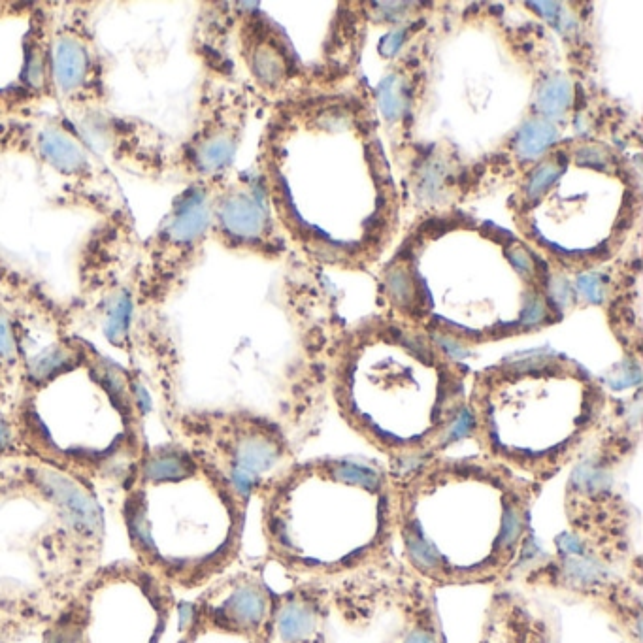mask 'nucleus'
<instances>
[{"label":"nucleus","mask_w":643,"mask_h":643,"mask_svg":"<svg viewBox=\"0 0 643 643\" xmlns=\"http://www.w3.org/2000/svg\"><path fill=\"white\" fill-rule=\"evenodd\" d=\"M396 536L413 574L429 587L508 578L530 542L542 487L485 455L415 462L389 472Z\"/></svg>","instance_id":"nucleus-1"},{"label":"nucleus","mask_w":643,"mask_h":643,"mask_svg":"<svg viewBox=\"0 0 643 643\" xmlns=\"http://www.w3.org/2000/svg\"><path fill=\"white\" fill-rule=\"evenodd\" d=\"M268 559L304 579L380 564L396 536L389 470L355 459L291 462L257 491Z\"/></svg>","instance_id":"nucleus-2"},{"label":"nucleus","mask_w":643,"mask_h":643,"mask_svg":"<svg viewBox=\"0 0 643 643\" xmlns=\"http://www.w3.org/2000/svg\"><path fill=\"white\" fill-rule=\"evenodd\" d=\"M132 214L97 219L78 251L80 310L93 317L106 340L129 359L144 357V338L168 340L157 315L144 314L136 300L140 248Z\"/></svg>","instance_id":"nucleus-3"},{"label":"nucleus","mask_w":643,"mask_h":643,"mask_svg":"<svg viewBox=\"0 0 643 643\" xmlns=\"http://www.w3.org/2000/svg\"><path fill=\"white\" fill-rule=\"evenodd\" d=\"M170 425L176 442L246 502L293 462L283 432L248 412L182 410L170 413Z\"/></svg>","instance_id":"nucleus-4"},{"label":"nucleus","mask_w":643,"mask_h":643,"mask_svg":"<svg viewBox=\"0 0 643 643\" xmlns=\"http://www.w3.org/2000/svg\"><path fill=\"white\" fill-rule=\"evenodd\" d=\"M6 155L44 166L61 182L63 204L110 219L131 214L108 163L63 114L31 112L10 119Z\"/></svg>","instance_id":"nucleus-5"},{"label":"nucleus","mask_w":643,"mask_h":643,"mask_svg":"<svg viewBox=\"0 0 643 643\" xmlns=\"http://www.w3.org/2000/svg\"><path fill=\"white\" fill-rule=\"evenodd\" d=\"M217 182L187 183L136 259V300L144 314L159 315L197 268L212 231V195Z\"/></svg>","instance_id":"nucleus-6"},{"label":"nucleus","mask_w":643,"mask_h":643,"mask_svg":"<svg viewBox=\"0 0 643 643\" xmlns=\"http://www.w3.org/2000/svg\"><path fill=\"white\" fill-rule=\"evenodd\" d=\"M51 87L72 119L110 108V68L97 33L95 2H51Z\"/></svg>","instance_id":"nucleus-7"},{"label":"nucleus","mask_w":643,"mask_h":643,"mask_svg":"<svg viewBox=\"0 0 643 643\" xmlns=\"http://www.w3.org/2000/svg\"><path fill=\"white\" fill-rule=\"evenodd\" d=\"M619 455L600 451L579 462L566 489L570 536L587 553L617 568L630 553V512L619 496L611 472Z\"/></svg>","instance_id":"nucleus-8"},{"label":"nucleus","mask_w":643,"mask_h":643,"mask_svg":"<svg viewBox=\"0 0 643 643\" xmlns=\"http://www.w3.org/2000/svg\"><path fill=\"white\" fill-rule=\"evenodd\" d=\"M242 132L240 99L206 78L198 97L197 116L180 144L174 146L168 178L185 183L219 182L231 168Z\"/></svg>","instance_id":"nucleus-9"},{"label":"nucleus","mask_w":643,"mask_h":643,"mask_svg":"<svg viewBox=\"0 0 643 643\" xmlns=\"http://www.w3.org/2000/svg\"><path fill=\"white\" fill-rule=\"evenodd\" d=\"M70 121L104 161L153 182L168 178L176 142L157 125L142 117L117 114L112 108L93 110Z\"/></svg>","instance_id":"nucleus-10"},{"label":"nucleus","mask_w":643,"mask_h":643,"mask_svg":"<svg viewBox=\"0 0 643 643\" xmlns=\"http://www.w3.org/2000/svg\"><path fill=\"white\" fill-rule=\"evenodd\" d=\"M274 593L259 570H244L223 578L204 593L195 608V634L219 632L264 643Z\"/></svg>","instance_id":"nucleus-11"},{"label":"nucleus","mask_w":643,"mask_h":643,"mask_svg":"<svg viewBox=\"0 0 643 643\" xmlns=\"http://www.w3.org/2000/svg\"><path fill=\"white\" fill-rule=\"evenodd\" d=\"M51 2H33L27 14L23 36V65L14 87L0 91V102L8 116L38 112L44 102L53 100L51 87Z\"/></svg>","instance_id":"nucleus-12"},{"label":"nucleus","mask_w":643,"mask_h":643,"mask_svg":"<svg viewBox=\"0 0 643 643\" xmlns=\"http://www.w3.org/2000/svg\"><path fill=\"white\" fill-rule=\"evenodd\" d=\"M332 591L327 581L302 579L274 593L264 643H327Z\"/></svg>","instance_id":"nucleus-13"},{"label":"nucleus","mask_w":643,"mask_h":643,"mask_svg":"<svg viewBox=\"0 0 643 643\" xmlns=\"http://www.w3.org/2000/svg\"><path fill=\"white\" fill-rule=\"evenodd\" d=\"M268 234V212L261 191L253 185H223L212 195V231L225 248L261 246Z\"/></svg>","instance_id":"nucleus-14"},{"label":"nucleus","mask_w":643,"mask_h":643,"mask_svg":"<svg viewBox=\"0 0 643 643\" xmlns=\"http://www.w3.org/2000/svg\"><path fill=\"white\" fill-rule=\"evenodd\" d=\"M421 579L404 602V623L389 643H444L438 617Z\"/></svg>","instance_id":"nucleus-15"},{"label":"nucleus","mask_w":643,"mask_h":643,"mask_svg":"<svg viewBox=\"0 0 643 643\" xmlns=\"http://www.w3.org/2000/svg\"><path fill=\"white\" fill-rule=\"evenodd\" d=\"M244 57L251 76L263 87H276L285 78V61L281 51L270 40H263L257 27L244 33Z\"/></svg>","instance_id":"nucleus-16"},{"label":"nucleus","mask_w":643,"mask_h":643,"mask_svg":"<svg viewBox=\"0 0 643 643\" xmlns=\"http://www.w3.org/2000/svg\"><path fill=\"white\" fill-rule=\"evenodd\" d=\"M89 625L91 598L82 594L66 602L61 615L46 630L44 643H89Z\"/></svg>","instance_id":"nucleus-17"},{"label":"nucleus","mask_w":643,"mask_h":643,"mask_svg":"<svg viewBox=\"0 0 643 643\" xmlns=\"http://www.w3.org/2000/svg\"><path fill=\"white\" fill-rule=\"evenodd\" d=\"M557 140H559V131L551 121L530 119L517 134L515 149L521 159L532 161V159L542 157Z\"/></svg>","instance_id":"nucleus-18"},{"label":"nucleus","mask_w":643,"mask_h":643,"mask_svg":"<svg viewBox=\"0 0 643 643\" xmlns=\"http://www.w3.org/2000/svg\"><path fill=\"white\" fill-rule=\"evenodd\" d=\"M572 104H574V85L562 76L549 78L540 87L536 97L538 112L551 119L564 116L572 108Z\"/></svg>","instance_id":"nucleus-19"},{"label":"nucleus","mask_w":643,"mask_h":643,"mask_svg":"<svg viewBox=\"0 0 643 643\" xmlns=\"http://www.w3.org/2000/svg\"><path fill=\"white\" fill-rule=\"evenodd\" d=\"M378 102H380L381 114L389 121H395L404 114L408 104V93L406 85L400 76L389 74L378 87Z\"/></svg>","instance_id":"nucleus-20"},{"label":"nucleus","mask_w":643,"mask_h":643,"mask_svg":"<svg viewBox=\"0 0 643 643\" xmlns=\"http://www.w3.org/2000/svg\"><path fill=\"white\" fill-rule=\"evenodd\" d=\"M387 293L389 298L395 302L398 308L410 310L417 302V287L413 281L412 274L406 266H395L387 272Z\"/></svg>","instance_id":"nucleus-21"},{"label":"nucleus","mask_w":643,"mask_h":643,"mask_svg":"<svg viewBox=\"0 0 643 643\" xmlns=\"http://www.w3.org/2000/svg\"><path fill=\"white\" fill-rule=\"evenodd\" d=\"M562 174V166L557 161H549L544 165L538 166L532 174L527 183V197L540 198L544 195L545 191L559 180Z\"/></svg>","instance_id":"nucleus-22"},{"label":"nucleus","mask_w":643,"mask_h":643,"mask_svg":"<svg viewBox=\"0 0 643 643\" xmlns=\"http://www.w3.org/2000/svg\"><path fill=\"white\" fill-rule=\"evenodd\" d=\"M579 293L587 298L589 302L598 304L606 297V285L602 278H598L596 274H583L578 278Z\"/></svg>","instance_id":"nucleus-23"},{"label":"nucleus","mask_w":643,"mask_h":643,"mask_svg":"<svg viewBox=\"0 0 643 643\" xmlns=\"http://www.w3.org/2000/svg\"><path fill=\"white\" fill-rule=\"evenodd\" d=\"M510 261H512L513 266H515V270L521 272L525 278L534 276L536 263H534V259H532V255L528 253L527 249H512V251H510Z\"/></svg>","instance_id":"nucleus-24"},{"label":"nucleus","mask_w":643,"mask_h":643,"mask_svg":"<svg viewBox=\"0 0 643 643\" xmlns=\"http://www.w3.org/2000/svg\"><path fill=\"white\" fill-rule=\"evenodd\" d=\"M406 36H408V27H402V29H396L393 33L387 34L385 40L381 42V53L387 57H393L406 42Z\"/></svg>","instance_id":"nucleus-25"},{"label":"nucleus","mask_w":643,"mask_h":643,"mask_svg":"<svg viewBox=\"0 0 643 643\" xmlns=\"http://www.w3.org/2000/svg\"><path fill=\"white\" fill-rule=\"evenodd\" d=\"M442 183V172L436 165H429L423 170V189L425 193H436Z\"/></svg>","instance_id":"nucleus-26"},{"label":"nucleus","mask_w":643,"mask_h":643,"mask_svg":"<svg viewBox=\"0 0 643 643\" xmlns=\"http://www.w3.org/2000/svg\"><path fill=\"white\" fill-rule=\"evenodd\" d=\"M606 159H608V155L604 149L585 148L579 151V161L585 165H604V163H608Z\"/></svg>","instance_id":"nucleus-27"}]
</instances>
